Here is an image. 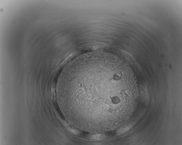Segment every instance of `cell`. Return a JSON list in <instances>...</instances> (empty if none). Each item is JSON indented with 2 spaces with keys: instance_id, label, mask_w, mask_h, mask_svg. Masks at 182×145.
Wrapping results in <instances>:
<instances>
[{
  "instance_id": "obj_1",
  "label": "cell",
  "mask_w": 182,
  "mask_h": 145,
  "mask_svg": "<svg viewBox=\"0 0 182 145\" xmlns=\"http://www.w3.org/2000/svg\"><path fill=\"white\" fill-rule=\"evenodd\" d=\"M76 77L84 116L110 127L116 126L131 97L129 75L123 64L113 58L89 60L82 63Z\"/></svg>"
},
{
  "instance_id": "obj_2",
  "label": "cell",
  "mask_w": 182,
  "mask_h": 145,
  "mask_svg": "<svg viewBox=\"0 0 182 145\" xmlns=\"http://www.w3.org/2000/svg\"><path fill=\"white\" fill-rule=\"evenodd\" d=\"M104 136L101 134H97L93 135L91 137L92 139L95 140H100L104 138Z\"/></svg>"
}]
</instances>
